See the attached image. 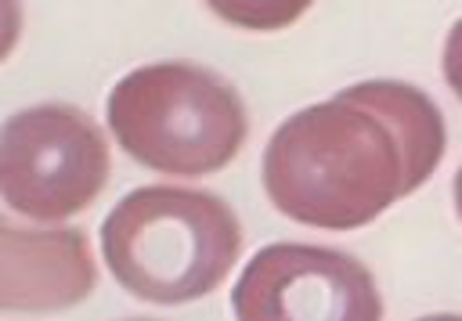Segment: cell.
I'll return each instance as SVG.
<instances>
[{"label":"cell","mask_w":462,"mask_h":321,"mask_svg":"<svg viewBox=\"0 0 462 321\" xmlns=\"http://www.w3.org/2000/svg\"><path fill=\"white\" fill-rule=\"evenodd\" d=\"M444 115L411 83L365 79L292 112L263 148V191L278 213L350 231L411 195L444 159Z\"/></svg>","instance_id":"6da1fadb"},{"label":"cell","mask_w":462,"mask_h":321,"mask_svg":"<svg viewBox=\"0 0 462 321\" xmlns=\"http://www.w3.org/2000/svg\"><path fill=\"white\" fill-rule=\"evenodd\" d=\"M242 249L235 209L199 188L148 184L101 220V256L134 299L173 307L213 292Z\"/></svg>","instance_id":"7a4b0ae2"},{"label":"cell","mask_w":462,"mask_h":321,"mask_svg":"<svg viewBox=\"0 0 462 321\" xmlns=\"http://www.w3.org/2000/svg\"><path fill=\"white\" fill-rule=\"evenodd\" d=\"M105 119L134 162L170 177L224 170L249 130L238 90L195 61H152L126 72L105 97Z\"/></svg>","instance_id":"3957f363"},{"label":"cell","mask_w":462,"mask_h":321,"mask_svg":"<svg viewBox=\"0 0 462 321\" xmlns=\"http://www.w3.org/2000/svg\"><path fill=\"white\" fill-rule=\"evenodd\" d=\"M101 126L76 105L43 101L0 123V198L32 220L87 209L108 180Z\"/></svg>","instance_id":"277c9868"},{"label":"cell","mask_w":462,"mask_h":321,"mask_svg":"<svg viewBox=\"0 0 462 321\" xmlns=\"http://www.w3.org/2000/svg\"><path fill=\"white\" fill-rule=\"evenodd\" d=\"M242 321H375L383 299L361 260L325 245H263L231 289Z\"/></svg>","instance_id":"5b68a950"},{"label":"cell","mask_w":462,"mask_h":321,"mask_svg":"<svg viewBox=\"0 0 462 321\" xmlns=\"http://www.w3.org/2000/svg\"><path fill=\"white\" fill-rule=\"evenodd\" d=\"M97 285L79 227H25L0 216V310H65Z\"/></svg>","instance_id":"8992f818"},{"label":"cell","mask_w":462,"mask_h":321,"mask_svg":"<svg viewBox=\"0 0 462 321\" xmlns=\"http://www.w3.org/2000/svg\"><path fill=\"white\" fill-rule=\"evenodd\" d=\"M217 18L253 29V32H274L292 25L314 0H202Z\"/></svg>","instance_id":"52a82bcc"},{"label":"cell","mask_w":462,"mask_h":321,"mask_svg":"<svg viewBox=\"0 0 462 321\" xmlns=\"http://www.w3.org/2000/svg\"><path fill=\"white\" fill-rule=\"evenodd\" d=\"M22 22H25L22 0H0V61H7V54L14 50L22 36Z\"/></svg>","instance_id":"ba28073f"},{"label":"cell","mask_w":462,"mask_h":321,"mask_svg":"<svg viewBox=\"0 0 462 321\" xmlns=\"http://www.w3.org/2000/svg\"><path fill=\"white\" fill-rule=\"evenodd\" d=\"M444 79L462 101V18L451 25L448 43H444Z\"/></svg>","instance_id":"9c48e42d"},{"label":"cell","mask_w":462,"mask_h":321,"mask_svg":"<svg viewBox=\"0 0 462 321\" xmlns=\"http://www.w3.org/2000/svg\"><path fill=\"white\" fill-rule=\"evenodd\" d=\"M451 195H455V213H458V220H462V166H458V173H455V184H451Z\"/></svg>","instance_id":"30bf717a"}]
</instances>
